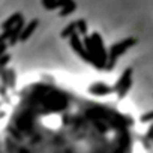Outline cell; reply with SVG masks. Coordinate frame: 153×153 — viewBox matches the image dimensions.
Wrapping results in <instances>:
<instances>
[{
	"mask_svg": "<svg viewBox=\"0 0 153 153\" xmlns=\"http://www.w3.org/2000/svg\"><path fill=\"white\" fill-rule=\"evenodd\" d=\"M74 9H75V5H74V3H68V5L65 6V9L62 11V15H68V14L72 12Z\"/></svg>",
	"mask_w": 153,
	"mask_h": 153,
	"instance_id": "cell-11",
	"label": "cell"
},
{
	"mask_svg": "<svg viewBox=\"0 0 153 153\" xmlns=\"http://www.w3.org/2000/svg\"><path fill=\"white\" fill-rule=\"evenodd\" d=\"M75 26H76V24H69V26H68V27H66V29L62 32V36H63V38H71V36L74 35Z\"/></svg>",
	"mask_w": 153,
	"mask_h": 153,
	"instance_id": "cell-9",
	"label": "cell"
},
{
	"mask_svg": "<svg viewBox=\"0 0 153 153\" xmlns=\"http://www.w3.org/2000/svg\"><path fill=\"white\" fill-rule=\"evenodd\" d=\"M131 75H132V69L129 68V69H126V71H125V74L122 75V78L117 81V84H116V87H114V90H116V92H119V90H120V89H122V87H123L129 80H131Z\"/></svg>",
	"mask_w": 153,
	"mask_h": 153,
	"instance_id": "cell-5",
	"label": "cell"
},
{
	"mask_svg": "<svg viewBox=\"0 0 153 153\" xmlns=\"http://www.w3.org/2000/svg\"><path fill=\"white\" fill-rule=\"evenodd\" d=\"M6 74H8V72H6V71L3 69V71H2V78H3V86H6V84H8V75H6Z\"/></svg>",
	"mask_w": 153,
	"mask_h": 153,
	"instance_id": "cell-16",
	"label": "cell"
},
{
	"mask_svg": "<svg viewBox=\"0 0 153 153\" xmlns=\"http://www.w3.org/2000/svg\"><path fill=\"white\" fill-rule=\"evenodd\" d=\"M36 26H38V21H32V23H30V24H29V26L24 29V32L20 35V39H21V41H26V39H27V38L32 35V32L35 30V27H36Z\"/></svg>",
	"mask_w": 153,
	"mask_h": 153,
	"instance_id": "cell-7",
	"label": "cell"
},
{
	"mask_svg": "<svg viewBox=\"0 0 153 153\" xmlns=\"http://www.w3.org/2000/svg\"><path fill=\"white\" fill-rule=\"evenodd\" d=\"M20 20H21L20 14H15L14 17H11L8 21H5V23H3V29H5V30H9V29H11L12 26H15V24H17Z\"/></svg>",
	"mask_w": 153,
	"mask_h": 153,
	"instance_id": "cell-8",
	"label": "cell"
},
{
	"mask_svg": "<svg viewBox=\"0 0 153 153\" xmlns=\"http://www.w3.org/2000/svg\"><path fill=\"white\" fill-rule=\"evenodd\" d=\"M76 26H78V29H80V32L81 33H86V30H87V27H86V23L81 20V21H78L76 23Z\"/></svg>",
	"mask_w": 153,
	"mask_h": 153,
	"instance_id": "cell-13",
	"label": "cell"
},
{
	"mask_svg": "<svg viewBox=\"0 0 153 153\" xmlns=\"http://www.w3.org/2000/svg\"><path fill=\"white\" fill-rule=\"evenodd\" d=\"M9 59H11L9 56H6V54H3V56H2V59H0V65H2V66L5 68V66H6V63L9 62Z\"/></svg>",
	"mask_w": 153,
	"mask_h": 153,
	"instance_id": "cell-14",
	"label": "cell"
},
{
	"mask_svg": "<svg viewBox=\"0 0 153 153\" xmlns=\"http://www.w3.org/2000/svg\"><path fill=\"white\" fill-rule=\"evenodd\" d=\"M146 138H149V140H153V125L149 128V131H147V135H146Z\"/></svg>",
	"mask_w": 153,
	"mask_h": 153,
	"instance_id": "cell-15",
	"label": "cell"
},
{
	"mask_svg": "<svg viewBox=\"0 0 153 153\" xmlns=\"http://www.w3.org/2000/svg\"><path fill=\"white\" fill-rule=\"evenodd\" d=\"M21 27H23V21L20 20V21L14 26L12 33H11V44H12V45H14V44L17 42V39L20 38V35H21V33H20V32H21Z\"/></svg>",
	"mask_w": 153,
	"mask_h": 153,
	"instance_id": "cell-6",
	"label": "cell"
},
{
	"mask_svg": "<svg viewBox=\"0 0 153 153\" xmlns=\"http://www.w3.org/2000/svg\"><path fill=\"white\" fill-rule=\"evenodd\" d=\"M152 120H153V111L146 113V114L141 116V122H143V123H144V122H152Z\"/></svg>",
	"mask_w": 153,
	"mask_h": 153,
	"instance_id": "cell-12",
	"label": "cell"
},
{
	"mask_svg": "<svg viewBox=\"0 0 153 153\" xmlns=\"http://www.w3.org/2000/svg\"><path fill=\"white\" fill-rule=\"evenodd\" d=\"M135 44V39L134 38H129V39H125V41H122L120 44H116V45H113L111 47V50H110V59H108V65L105 66L108 71H111L113 68H114V63H116V59L120 56V54H123L129 47H132Z\"/></svg>",
	"mask_w": 153,
	"mask_h": 153,
	"instance_id": "cell-1",
	"label": "cell"
},
{
	"mask_svg": "<svg viewBox=\"0 0 153 153\" xmlns=\"http://www.w3.org/2000/svg\"><path fill=\"white\" fill-rule=\"evenodd\" d=\"M71 47L78 53L86 62H90V56H89V53H87V50H84V47H83V44H81V41L78 39V36H76L75 33L71 36Z\"/></svg>",
	"mask_w": 153,
	"mask_h": 153,
	"instance_id": "cell-2",
	"label": "cell"
},
{
	"mask_svg": "<svg viewBox=\"0 0 153 153\" xmlns=\"http://www.w3.org/2000/svg\"><path fill=\"white\" fill-rule=\"evenodd\" d=\"M5 50H6V44L3 42V44H2V47H0V54H3V53H5Z\"/></svg>",
	"mask_w": 153,
	"mask_h": 153,
	"instance_id": "cell-17",
	"label": "cell"
},
{
	"mask_svg": "<svg viewBox=\"0 0 153 153\" xmlns=\"http://www.w3.org/2000/svg\"><path fill=\"white\" fill-rule=\"evenodd\" d=\"M152 141H153V140H152Z\"/></svg>",
	"mask_w": 153,
	"mask_h": 153,
	"instance_id": "cell-18",
	"label": "cell"
},
{
	"mask_svg": "<svg viewBox=\"0 0 153 153\" xmlns=\"http://www.w3.org/2000/svg\"><path fill=\"white\" fill-rule=\"evenodd\" d=\"M89 92H90L92 95H108V93L116 92V90H114V87H108V86H105V84H102V83H98V84L90 86Z\"/></svg>",
	"mask_w": 153,
	"mask_h": 153,
	"instance_id": "cell-3",
	"label": "cell"
},
{
	"mask_svg": "<svg viewBox=\"0 0 153 153\" xmlns=\"http://www.w3.org/2000/svg\"><path fill=\"white\" fill-rule=\"evenodd\" d=\"M92 39H93V42H95V45H96V50H98L99 59H101V60H102V63L105 65V62H107V53H105V50H104V45H102L101 36L95 33V35L92 36ZM105 66H107V65H105Z\"/></svg>",
	"mask_w": 153,
	"mask_h": 153,
	"instance_id": "cell-4",
	"label": "cell"
},
{
	"mask_svg": "<svg viewBox=\"0 0 153 153\" xmlns=\"http://www.w3.org/2000/svg\"><path fill=\"white\" fill-rule=\"evenodd\" d=\"M131 86H132V80H129V81H128V83H126V84H125V86H123L119 92H117V93H119V98H123V96L128 93V90L131 89Z\"/></svg>",
	"mask_w": 153,
	"mask_h": 153,
	"instance_id": "cell-10",
	"label": "cell"
}]
</instances>
